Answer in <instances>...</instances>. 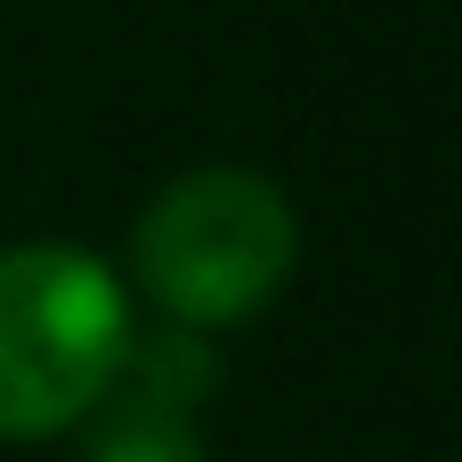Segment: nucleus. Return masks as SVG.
Here are the masks:
<instances>
[{
	"instance_id": "f257e3e1",
	"label": "nucleus",
	"mask_w": 462,
	"mask_h": 462,
	"mask_svg": "<svg viewBox=\"0 0 462 462\" xmlns=\"http://www.w3.org/2000/svg\"><path fill=\"white\" fill-rule=\"evenodd\" d=\"M292 244H300V227H292L284 187L244 162H195V171L162 179L130 227V260L179 325L252 317L284 284Z\"/></svg>"
},
{
	"instance_id": "f03ea898",
	"label": "nucleus",
	"mask_w": 462,
	"mask_h": 462,
	"mask_svg": "<svg viewBox=\"0 0 462 462\" xmlns=\"http://www.w3.org/2000/svg\"><path fill=\"white\" fill-rule=\"evenodd\" d=\"M130 341L114 268L73 244L0 252V430L41 439L106 398Z\"/></svg>"
},
{
	"instance_id": "7ed1b4c3",
	"label": "nucleus",
	"mask_w": 462,
	"mask_h": 462,
	"mask_svg": "<svg viewBox=\"0 0 462 462\" xmlns=\"http://www.w3.org/2000/svg\"><path fill=\"white\" fill-rule=\"evenodd\" d=\"M81 462H203V439H195L187 406L114 390V406H106V422L89 430Z\"/></svg>"
}]
</instances>
